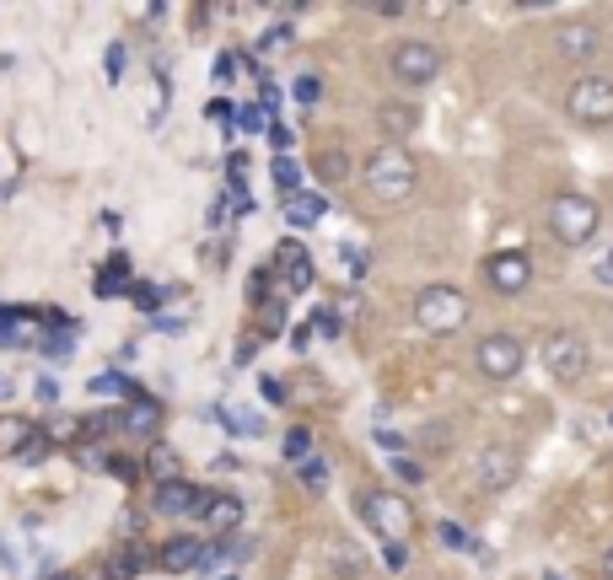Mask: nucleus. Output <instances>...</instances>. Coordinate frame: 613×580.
<instances>
[{"label":"nucleus","mask_w":613,"mask_h":580,"mask_svg":"<svg viewBox=\"0 0 613 580\" xmlns=\"http://www.w3.org/2000/svg\"><path fill=\"white\" fill-rule=\"evenodd\" d=\"M360 177H366V194H371L377 205H399V199L415 194L420 166H415V157H409L404 146H377V151L366 157V166H360Z\"/></svg>","instance_id":"f257e3e1"},{"label":"nucleus","mask_w":613,"mask_h":580,"mask_svg":"<svg viewBox=\"0 0 613 580\" xmlns=\"http://www.w3.org/2000/svg\"><path fill=\"white\" fill-rule=\"evenodd\" d=\"M355 516L366 521L371 538H382V548L415 538V510H409V499L393 495V490H360L355 495Z\"/></svg>","instance_id":"f03ea898"},{"label":"nucleus","mask_w":613,"mask_h":580,"mask_svg":"<svg viewBox=\"0 0 613 580\" xmlns=\"http://www.w3.org/2000/svg\"><path fill=\"white\" fill-rule=\"evenodd\" d=\"M468 312H474V301L457 285H426L415 296V307H409L415 329H426V333H457L468 323Z\"/></svg>","instance_id":"7ed1b4c3"},{"label":"nucleus","mask_w":613,"mask_h":580,"mask_svg":"<svg viewBox=\"0 0 613 580\" xmlns=\"http://www.w3.org/2000/svg\"><path fill=\"white\" fill-rule=\"evenodd\" d=\"M549 232H554V243H565V248H587V243L603 232V210H598L587 194H560V199L549 205Z\"/></svg>","instance_id":"20e7f679"},{"label":"nucleus","mask_w":613,"mask_h":580,"mask_svg":"<svg viewBox=\"0 0 613 580\" xmlns=\"http://www.w3.org/2000/svg\"><path fill=\"white\" fill-rule=\"evenodd\" d=\"M565 113L581 129H609L613 124V82L609 76H581L565 91Z\"/></svg>","instance_id":"39448f33"},{"label":"nucleus","mask_w":613,"mask_h":580,"mask_svg":"<svg viewBox=\"0 0 613 580\" xmlns=\"http://www.w3.org/2000/svg\"><path fill=\"white\" fill-rule=\"evenodd\" d=\"M474 366H479L485 382H512L527 366V344L517 333H485L479 349H474Z\"/></svg>","instance_id":"423d86ee"},{"label":"nucleus","mask_w":613,"mask_h":580,"mask_svg":"<svg viewBox=\"0 0 613 580\" xmlns=\"http://www.w3.org/2000/svg\"><path fill=\"white\" fill-rule=\"evenodd\" d=\"M587 366H592V349H587V338L576 329H560L543 338V371H549L554 382H581Z\"/></svg>","instance_id":"0eeeda50"},{"label":"nucleus","mask_w":613,"mask_h":580,"mask_svg":"<svg viewBox=\"0 0 613 580\" xmlns=\"http://www.w3.org/2000/svg\"><path fill=\"white\" fill-rule=\"evenodd\" d=\"M388 71H393V82H404V86H431L441 76V49L426 44V38H404L388 54Z\"/></svg>","instance_id":"6e6552de"},{"label":"nucleus","mask_w":613,"mask_h":580,"mask_svg":"<svg viewBox=\"0 0 613 580\" xmlns=\"http://www.w3.org/2000/svg\"><path fill=\"white\" fill-rule=\"evenodd\" d=\"M485 285L495 291V296H527V285H532V258L523 248H501L485 258Z\"/></svg>","instance_id":"1a4fd4ad"},{"label":"nucleus","mask_w":613,"mask_h":580,"mask_svg":"<svg viewBox=\"0 0 613 580\" xmlns=\"http://www.w3.org/2000/svg\"><path fill=\"white\" fill-rule=\"evenodd\" d=\"M274 274H280V291H291V296L312 291V280H318V269H312V252L302 248L296 237L274 248Z\"/></svg>","instance_id":"9d476101"},{"label":"nucleus","mask_w":613,"mask_h":580,"mask_svg":"<svg viewBox=\"0 0 613 580\" xmlns=\"http://www.w3.org/2000/svg\"><path fill=\"white\" fill-rule=\"evenodd\" d=\"M517 473H523V457H517L512 446H485V452H479V484H485L490 495L512 490Z\"/></svg>","instance_id":"9b49d317"},{"label":"nucleus","mask_w":613,"mask_h":580,"mask_svg":"<svg viewBox=\"0 0 613 580\" xmlns=\"http://www.w3.org/2000/svg\"><path fill=\"white\" fill-rule=\"evenodd\" d=\"M199 505H205V490L188 484V479H168V484L151 490V510L157 516H199Z\"/></svg>","instance_id":"f8f14e48"},{"label":"nucleus","mask_w":613,"mask_h":580,"mask_svg":"<svg viewBox=\"0 0 613 580\" xmlns=\"http://www.w3.org/2000/svg\"><path fill=\"white\" fill-rule=\"evenodd\" d=\"M554 49H560V60L581 65V60L598 54V27H592V22H565V27L554 33Z\"/></svg>","instance_id":"ddd939ff"},{"label":"nucleus","mask_w":613,"mask_h":580,"mask_svg":"<svg viewBox=\"0 0 613 580\" xmlns=\"http://www.w3.org/2000/svg\"><path fill=\"white\" fill-rule=\"evenodd\" d=\"M119 430L157 441V430H162V404H157V398H146V393H135V398L124 404V415H119Z\"/></svg>","instance_id":"4468645a"},{"label":"nucleus","mask_w":613,"mask_h":580,"mask_svg":"<svg viewBox=\"0 0 613 580\" xmlns=\"http://www.w3.org/2000/svg\"><path fill=\"white\" fill-rule=\"evenodd\" d=\"M199 559H205V543H199V538H168V543L157 548V565H162L168 576L199 570Z\"/></svg>","instance_id":"2eb2a0df"},{"label":"nucleus","mask_w":613,"mask_h":580,"mask_svg":"<svg viewBox=\"0 0 613 580\" xmlns=\"http://www.w3.org/2000/svg\"><path fill=\"white\" fill-rule=\"evenodd\" d=\"M280 210H285V221H291L296 232H307V226H318V221H323L329 199H323V194H312V188H296V194H285V199H280Z\"/></svg>","instance_id":"dca6fc26"},{"label":"nucleus","mask_w":613,"mask_h":580,"mask_svg":"<svg viewBox=\"0 0 613 580\" xmlns=\"http://www.w3.org/2000/svg\"><path fill=\"white\" fill-rule=\"evenodd\" d=\"M199 516H205V527H210L216 538H232V527H243V499L237 495H205Z\"/></svg>","instance_id":"f3484780"},{"label":"nucleus","mask_w":613,"mask_h":580,"mask_svg":"<svg viewBox=\"0 0 613 580\" xmlns=\"http://www.w3.org/2000/svg\"><path fill=\"white\" fill-rule=\"evenodd\" d=\"M377 124H382L388 140H404V135L420 129V108H409V102H382V108H377Z\"/></svg>","instance_id":"a211bd4d"},{"label":"nucleus","mask_w":613,"mask_h":580,"mask_svg":"<svg viewBox=\"0 0 613 580\" xmlns=\"http://www.w3.org/2000/svg\"><path fill=\"white\" fill-rule=\"evenodd\" d=\"M33 435H38V424H33V419H22V415H0V457H22Z\"/></svg>","instance_id":"6ab92c4d"},{"label":"nucleus","mask_w":613,"mask_h":580,"mask_svg":"<svg viewBox=\"0 0 613 580\" xmlns=\"http://www.w3.org/2000/svg\"><path fill=\"white\" fill-rule=\"evenodd\" d=\"M130 291V258L124 252H113L102 269H97V296L108 301V296H124Z\"/></svg>","instance_id":"aec40b11"},{"label":"nucleus","mask_w":613,"mask_h":580,"mask_svg":"<svg viewBox=\"0 0 613 580\" xmlns=\"http://www.w3.org/2000/svg\"><path fill=\"white\" fill-rule=\"evenodd\" d=\"M87 387L97 393V398H124V404H130V398L140 393V387H135L130 377H119V371H97V377H91Z\"/></svg>","instance_id":"412c9836"},{"label":"nucleus","mask_w":613,"mask_h":580,"mask_svg":"<svg viewBox=\"0 0 613 580\" xmlns=\"http://www.w3.org/2000/svg\"><path fill=\"white\" fill-rule=\"evenodd\" d=\"M146 468H151V479H157V484H168V479H177V452L168 446V441H151Z\"/></svg>","instance_id":"4be33fe9"},{"label":"nucleus","mask_w":613,"mask_h":580,"mask_svg":"<svg viewBox=\"0 0 613 580\" xmlns=\"http://www.w3.org/2000/svg\"><path fill=\"white\" fill-rule=\"evenodd\" d=\"M140 565H146V554H140V548H124L119 559L102 565V580H135L140 576Z\"/></svg>","instance_id":"5701e85b"},{"label":"nucleus","mask_w":613,"mask_h":580,"mask_svg":"<svg viewBox=\"0 0 613 580\" xmlns=\"http://www.w3.org/2000/svg\"><path fill=\"white\" fill-rule=\"evenodd\" d=\"M312 172H318L323 183H345V177H351V157H345V151H318Z\"/></svg>","instance_id":"b1692460"},{"label":"nucleus","mask_w":613,"mask_h":580,"mask_svg":"<svg viewBox=\"0 0 613 580\" xmlns=\"http://www.w3.org/2000/svg\"><path fill=\"white\" fill-rule=\"evenodd\" d=\"M269 177H274V188H280V199L302 188V166L291 162V157H274V162H269Z\"/></svg>","instance_id":"393cba45"},{"label":"nucleus","mask_w":613,"mask_h":580,"mask_svg":"<svg viewBox=\"0 0 613 580\" xmlns=\"http://www.w3.org/2000/svg\"><path fill=\"white\" fill-rule=\"evenodd\" d=\"M296 479L318 495V490L329 484V457H302V462H296Z\"/></svg>","instance_id":"a878e982"},{"label":"nucleus","mask_w":613,"mask_h":580,"mask_svg":"<svg viewBox=\"0 0 613 580\" xmlns=\"http://www.w3.org/2000/svg\"><path fill=\"white\" fill-rule=\"evenodd\" d=\"M232 119H237V129H248V135L269 129V113H263L259 102H243V108H232Z\"/></svg>","instance_id":"bb28decb"},{"label":"nucleus","mask_w":613,"mask_h":580,"mask_svg":"<svg viewBox=\"0 0 613 580\" xmlns=\"http://www.w3.org/2000/svg\"><path fill=\"white\" fill-rule=\"evenodd\" d=\"M130 301H135L140 312H157V307L168 301V291H162V285H146V280H140V285H130Z\"/></svg>","instance_id":"cd10ccee"},{"label":"nucleus","mask_w":613,"mask_h":580,"mask_svg":"<svg viewBox=\"0 0 613 580\" xmlns=\"http://www.w3.org/2000/svg\"><path fill=\"white\" fill-rule=\"evenodd\" d=\"M388 468H393V479H399V484H420V479H426V468H420L415 457H393Z\"/></svg>","instance_id":"c85d7f7f"},{"label":"nucleus","mask_w":613,"mask_h":580,"mask_svg":"<svg viewBox=\"0 0 613 580\" xmlns=\"http://www.w3.org/2000/svg\"><path fill=\"white\" fill-rule=\"evenodd\" d=\"M307 333H323V338H334V333H340V312L318 307V312H312V323H307Z\"/></svg>","instance_id":"c756f323"},{"label":"nucleus","mask_w":613,"mask_h":580,"mask_svg":"<svg viewBox=\"0 0 613 580\" xmlns=\"http://www.w3.org/2000/svg\"><path fill=\"white\" fill-rule=\"evenodd\" d=\"M285 44H291V27L280 22V27H269V33H263L259 44H254V49H259V54H274V49H285Z\"/></svg>","instance_id":"7c9ffc66"},{"label":"nucleus","mask_w":613,"mask_h":580,"mask_svg":"<svg viewBox=\"0 0 613 580\" xmlns=\"http://www.w3.org/2000/svg\"><path fill=\"white\" fill-rule=\"evenodd\" d=\"M592 280H598V285H613V248L592 252Z\"/></svg>","instance_id":"2f4dec72"},{"label":"nucleus","mask_w":613,"mask_h":580,"mask_svg":"<svg viewBox=\"0 0 613 580\" xmlns=\"http://www.w3.org/2000/svg\"><path fill=\"white\" fill-rule=\"evenodd\" d=\"M291 140H296V135H291L280 119H269V146H274V157H285V151H291Z\"/></svg>","instance_id":"473e14b6"},{"label":"nucleus","mask_w":613,"mask_h":580,"mask_svg":"<svg viewBox=\"0 0 613 580\" xmlns=\"http://www.w3.org/2000/svg\"><path fill=\"white\" fill-rule=\"evenodd\" d=\"M71 349H76V344H71L65 333H49V338H44V355H49V360H71Z\"/></svg>","instance_id":"72a5a7b5"},{"label":"nucleus","mask_w":613,"mask_h":580,"mask_svg":"<svg viewBox=\"0 0 613 580\" xmlns=\"http://www.w3.org/2000/svg\"><path fill=\"white\" fill-rule=\"evenodd\" d=\"M437 538L446 543V548H468V532H463L457 521H441V527H437Z\"/></svg>","instance_id":"f704fd0d"},{"label":"nucleus","mask_w":613,"mask_h":580,"mask_svg":"<svg viewBox=\"0 0 613 580\" xmlns=\"http://www.w3.org/2000/svg\"><path fill=\"white\" fill-rule=\"evenodd\" d=\"M102 71H108V82H119V76H124V44H113V49L102 54Z\"/></svg>","instance_id":"c9c22d12"},{"label":"nucleus","mask_w":613,"mask_h":580,"mask_svg":"<svg viewBox=\"0 0 613 580\" xmlns=\"http://www.w3.org/2000/svg\"><path fill=\"white\" fill-rule=\"evenodd\" d=\"M296 97H302V102L312 108V102L323 97V86H318V76H296Z\"/></svg>","instance_id":"e433bc0d"},{"label":"nucleus","mask_w":613,"mask_h":580,"mask_svg":"<svg viewBox=\"0 0 613 580\" xmlns=\"http://www.w3.org/2000/svg\"><path fill=\"white\" fill-rule=\"evenodd\" d=\"M285 457H291V462L307 457V430H291V435H285Z\"/></svg>","instance_id":"4c0bfd02"},{"label":"nucleus","mask_w":613,"mask_h":580,"mask_svg":"<svg viewBox=\"0 0 613 580\" xmlns=\"http://www.w3.org/2000/svg\"><path fill=\"white\" fill-rule=\"evenodd\" d=\"M263 398H269V404H285V398H291V387H285L280 377H263Z\"/></svg>","instance_id":"58836bf2"},{"label":"nucleus","mask_w":613,"mask_h":580,"mask_svg":"<svg viewBox=\"0 0 613 580\" xmlns=\"http://www.w3.org/2000/svg\"><path fill=\"white\" fill-rule=\"evenodd\" d=\"M259 333H248V338H243V344H237V355H232V360H237V366H248V360H254V355H259Z\"/></svg>","instance_id":"ea45409f"},{"label":"nucleus","mask_w":613,"mask_h":580,"mask_svg":"<svg viewBox=\"0 0 613 580\" xmlns=\"http://www.w3.org/2000/svg\"><path fill=\"white\" fill-rule=\"evenodd\" d=\"M33 393H38V404H54V398H60V382H54V377H38Z\"/></svg>","instance_id":"a19ab883"},{"label":"nucleus","mask_w":613,"mask_h":580,"mask_svg":"<svg viewBox=\"0 0 613 580\" xmlns=\"http://www.w3.org/2000/svg\"><path fill=\"white\" fill-rule=\"evenodd\" d=\"M382 554H388V570H404V559H409L404 543H393V548H382Z\"/></svg>","instance_id":"79ce46f5"},{"label":"nucleus","mask_w":613,"mask_h":580,"mask_svg":"<svg viewBox=\"0 0 613 580\" xmlns=\"http://www.w3.org/2000/svg\"><path fill=\"white\" fill-rule=\"evenodd\" d=\"M205 113H210V119H221V124H226V119H232V102H221V97H216V102H210V108H205Z\"/></svg>","instance_id":"37998d69"},{"label":"nucleus","mask_w":613,"mask_h":580,"mask_svg":"<svg viewBox=\"0 0 613 580\" xmlns=\"http://www.w3.org/2000/svg\"><path fill=\"white\" fill-rule=\"evenodd\" d=\"M345 252V263H351V274H360V269H366V258H360V248H340Z\"/></svg>","instance_id":"c03bdc74"},{"label":"nucleus","mask_w":613,"mask_h":580,"mask_svg":"<svg viewBox=\"0 0 613 580\" xmlns=\"http://www.w3.org/2000/svg\"><path fill=\"white\" fill-rule=\"evenodd\" d=\"M603 580H613V548L603 554Z\"/></svg>","instance_id":"a18cd8bd"},{"label":"nucleus","mask_w":613,"mask_h":580,"mask_svg":"<svg viewBox=\"0 0 613 580\" xmlns=\"http://www.w3.org/2000/svg\"><path fill=\"white\" fill-rule=\"evenodd\" d=\"M49 580H82V576L76 570H60V576H49Z\"/></svg>","instance_id":"49530a36"},{"label":"nucleus","mask_w":613,"mask_h":580,"mask_svg":"<svg viewBox=\"0 0 613 580\" xmlns=\"http://www.w3.org/2000/svg\"><path fill=\"white\" fill-rule=\"evenodd\" d=\"M5 393H11V382H5V377H0V398H5Z\"/></svg>","instance_id":"de8ad7c7"},{"label":"nucleus","mask_w":613,"mask_h":580,"mask_svg":"<svg viewBox=\"0 0 613 580\" xmlns=\"http://www.w3.org/2000/svg\"><path fill=\"white\" fill-rule=\"evenodd\" d=\"M543 580H565V576H554V570H543Z\"/></svg>","instance_id":"09e8293b"}]
</instances>
